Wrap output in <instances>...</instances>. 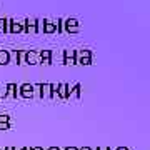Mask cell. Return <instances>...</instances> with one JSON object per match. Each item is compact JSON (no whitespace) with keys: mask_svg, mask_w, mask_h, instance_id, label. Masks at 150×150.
<instances>
[{"mask_svg":"<svg viewBox=\"0 0 150 150\" xmlns=\"http://www.w3.org/2000/svg\"><path fill=\"white\" fill-rule=\"evenodd\" d=\"M80 90H82V87H80V83H75L74 87H72V88H69V97H77V98H79V97H80Z\"/></svg>","mask_w":150,"mask_h":150,"instance_id":"obj_11","label":"cell"},{"mask_svg":"<svg viewBox=\"0 0 150 150\" xmlns=\"http://www.w3.org/2000/svg\"><path fill=\"white\" fill-rule=\"evenodd\" d=\"M5 150H17L15 147H5Z\"/></svg>","mask_w":150,"mask_h":150,"instance_id":"obj_27","label":"cell"},{"mask_svg":"<svg viewBox=\"0 0 150 150\" xmlns=\"http://www.w3.org/2000/svg\"><path fill=\"white\" fill-rule=\"evenodd\" d=\"M0 150H5V147H0Z\"/></svg>","mask_w":150,"mask_h":150,"instance_id":"obj_30","label":"cell"},{"mask_svg":"<svg viewBox=\"0 0 150 150\" xmlns=\"http://www.w3.org/2000/svg\"><path fill=\"white\" fill-rule=\"evenodd\" d=\"M17 93H18V87H17V83H7V97L17 98Z\"/></svg>","mask_w":150,"mask_h":150,"instance_id":"obj_10","label":"cell"},{"mask_svg":"<svg viewBox=\"0 0 150 150\" xmlns=\"http://www.w3.org/2000/svg\"><path fill=\"white\" fill-rule=\"evenodd\" d=\"M55 25H57V32H59V33H62V32H64V20H62V18H59Z\"/></svg>","mask_w":150,"mask_h":150,"instance_id":"obj_17","label":"cell"},{"mask_svg":"<svg viewBox=\"0 0 150 150\" xmlns=\"http://www.w3.org/2000/svg\"><path fill=\"white\" fill-rule=\"evenodd\" d=\"M0 122H10V115H7V113H0Z\"/></svg>","mask_w":150,"mask_h":150,"instance_id":"obj_21","label":"cell"},{"mask_svg":"<svg viewBox=\"0 0 150 150\" xmlns=\"http://www.w3.org/2000/svg\"><path fill=\"white\" fill-rule=\"evenodd\" d=\"M8 32H10V33H20V32H23V23L8 18Z\"/></svg>","mask_w":150,"mask_h":150,"instance_id":"obj_5","label":"cell"},{"mask_svg":"<svg viewBox=\"0 0 150 150\" xmlns=\"http://www.w3.org/2000/svg\"><path fill=\"white\" fill-rule=\"evenodd\" d=\"M12 60V54L8 50H0V65H8Z\"/></svg>","mask_w":150,"mask_h":150,"instance_id":"obj_8","label":"cell"},{"mask_svg":"<svg viewBox=\"0 0 150 150\" xmlns=\"http://www.w3.org/2000/svg\"><path fill=\"white\" fill-rule=\"evenodd\" d=\"M23 32L25 33H37L38 32V20L37 18H25L23 20Z\"/></svg>","mask_w":150,"mask_h":150,"instance_id":"obj_3","label":"cell"},{"mask_svg":"<svg viewBox=\"0 0 150 150\" xmlns=\"http://www.w3.org/2000/svg\"><path fill=\"white\" fill-rule=\"evenodd\" d=\"M0 30H4V33H8V18H0Z\"/></svg>","mask_w":150,"mask_h":150,"instance_id":"obj_13","label":"cell"},{"mask_svg":"<svg viewBox=\"0 0 150 150\" xmlns=\"http://www.w3.org/2000/svg\"><path fill=\"white\" fill-rule=\"evenodd\" d=\"M65 150H79V149H77V147H67Z\"/></svg>","mask_w":150,"mask_h":150,"instance_id":"obj_24","label":"cell"},{"mask_svg":"<svg viewBox=\"0 0 150 150\" xmlns=\"http://www.w3.org/2000/svg\"><path fill=\"white\" fill-rule=\"evenodd\" d=\"M79 57H87V59H92V52L90 50H79L77 54H75V59H79Z\"/></svg>","mask_w":150,"mask_h":150,"instance_id":"obj_12","label":"cell"},{"mask_svg":"<svg viewBox=\"0 0 150 150\" xmlns=\"http://www.w3.org/2000/svg\"><path fill=\"white\" fill-rule=\"evenodd\" d=\"M69 88L70 87L67 85V83H59L57 85V97H60V98H69Z\"/></svg>","mask_w":150,"mask_h":150,"instance_id":"obj_6","label":"cell"},{"mask_svg":"<svg viewBox=\"0 0 150 150\" xmlns=\"http://www.w3.org/2000/svg\"><path fill=\"white\" fill-rule=\"evenodd\" d=\"M10 129V122H0V130H8Z\"/></svg>","mask_w":150,"mask_h":150,"instance_id":"obj_20","label":"cell"},{"mask_svg":"<svg viewBox=\"0 0 150 150\" xmlns=\"http://www.w3.org/2000/svg\"><path fill=\"white\" fill-rule=\"evenodd\" d=\"M25 64L28 65H37L40 64V55L38 52H33V50H25Z\"/></svg>","mask_w":150,"mask_h":150,"instance_id":"obj_4","label":"cell"},{"mask_svg":"<svg viewBox=\"0 0 150 150\" xmlns=\"http://www.w3.org/2000/svg\"><path fill=\"white\" fill-rule=\"evenodd\" d=\"M18 95L22 98H33L35 92H33V83H22L18 87Z\"/></svg>","mask_w":150,"mask_h":150,"instance_id":"obj_2","label":"cell"},{"mask_svg":"<svg viewBox=\"0 0 150 150\" xmlns=\"http://www.w3.org/2000/svg\"><path fill=\"white\" fill-rule=\"evenodd\" d=\"M20 150H28V147H23V149H20Z\"/></svg>","mask_w":150,"mask_h":150,"instance_id":"obj_29","label":"cell"},{"mask_svg":"<svg viewBox=\"0 0 150 150\" xmlns=\"http://www.w3.org/2000/svg\"><path fill=\"white\" fill-rule=\"evenodd\" d=\"M0 98H7V85H0Z\"/></svg>","mask_w":150,"mask_h":150,"instance_id":"obj_18","label":"cell"},{"mask_svg":"<svg viewBox=\"0 0 150 150\" xmlns=\"http://www.w3.org/2000/svg\"><path fill=\"white\" fill-rule=\"evenodd\" d=\"M50 62H52V59H40V64L42 65H50Z\"/></svg>","mask_w":150,"mask_h":150,"instance_id":"obj_22","label":"cell"},{"mask_svg":"<svg viewBox=\"0 0 150 150\" xmlns=\"http://www.w3.org/2000/svg\"><path fill=\"white\" fill-rule=\"evenodd\" d=\"M28 150H43V147H32V149H28Z\"/></svg>","mask_w":150,"mask_h":150,"instance_id":"obj_23","label":"cell"},{"mask_svg":"<svg viewBox=\"0 0 150 150\" xmlns=\"http://www.w3.org/2000/svg\"><path fill=\"white\" fill-rule=\"evenodd\" d=\"M47 150H62V149H59V147H50V149H47Z\"/></svg>","mask_w":150,"mask_h":150,"instance_id":"obj_26","label":"cell"},{"mask_svg":"<svg viewBox=\"0 0 150 150\" xmlns=\"http://www.w3.org/2000/svg\"><path fill=\"white\" fill-rule=\"evenodd\" d=\"M115 150H129V149H127V147H117Z\"/></svg>","mask_w":150,"mask_h":150,"instance_id":"obj_25","label":"cell"},{"mask_svg":"<svg viewBox=\"0 0 150 150\" xmlns=\"http://www.w3.org/2000/svg\"><path fill=\"white\" fill-rule=\"evenodd\" d=\"M38 55H40V59H52V50H40Z\"/></svg>","mask_w":150,"mask_h":150,"instance_id":"obj_15","label":"cell"},{"mask_svg":"<svg viewBox=\"0 0 150 150\" xmlns=\"http://www.w3.org/2000/svg\"><path fill=\"white\" fill-rule=\"evenodd\" d=\"M77 64H79V65H90L92 64V59H87V57H79V59H77Z\"/></svg>","mask_w":150,"mask_h":150,"instance_id":"obj_14","label":"cell"},{"mask_svg":"<svg viewBox=\"0 0 150 150\" xmlns=\"http://www.w3.org/2000/svg\"><path fill=\"white\" fill-rule=\"evenodd\" d=\"M64 64L65 65H77V59L75 57H64Z\"/></svg>","mask_w":150,"mask_h":150,"instance_id":"obj_16","label":"cell"},{"mask_svg":"<svg viewBox=\"0 0 150 150\" xmlns=\"http://www.w3.org/2000/svg\"><path fill=\"white\" fill-rule=\"evenodd\" d=\"M80 150H92V149H90V147H82Z\"/></svg>","mask_w":150,"mask_h":150,"instance_id":"obj_28","label":"cell"},{"mask_svg":"<svg viewBox=\"0 0 150 150\" xmlns=\"http://www.w3.org/2000/svg\"><path fill=\"white\" fill-rule=\"evenodd\" d=\"M75 54H77V50L69 48V50H65V52H64V57H75Z\"/></svg>","mask_w":150,"mask_h":150,"instance_id":"obj_19","label":"cell"},{"mask_svg":"<svg viewBox=\"0 0 150 150\" xmlns=\"http://www.w3.org/2000/svg\"><path fill=\"white\" fill-rule=\"evenodd\" d=\"M40 98H52V85L50 83H42V87H40Z\"/></svg>","mask_w":150,"mask_h":150,"instance_id":"obj_7","label":"cell"},{"mask_svg":"<svg viewBox=\"0 0 150 150\" xmlns=\"http://www.w3.org/2000/svg\"><path fill=\"white\" fill-rule=\"evenodd\" d=\"M64 30L67 33H79L80 32V25L77 18H67L64 20Z\"/></svg>","mask_w":150,"mask_h":150,"instance_id":"obj_1","label":"cell"},{"mask_svg":"<svg viewBox=\"0 0 150 150\" xmlns=\"http://www.w3.org/2000/svg\"><path fill=\"white\" fill-rule=\"evenodd\" d=\"M57 32V25L50 20H43V33H55Z\"/></svg>","mask_w":150,"mask_h":150,"instance_id":"obj_9","label":"cell"}]
</instances>
